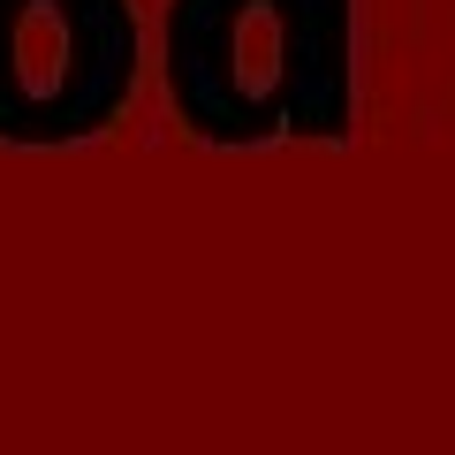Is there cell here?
I'll use <instances>...</instances> for the list:
<instances>
[{"instance_id": "cell-1", "label": "cell", "mask_w": 455, "mask_h": 455, "mask_svg": "<svg viewBox=\"0 0 455 455\" xmlns=\"http://www.w3.org/2000/svg\"><path fill=\"white\" fill-rule=\"evenodd\" d=\"M122 76V0H0V137H68L107 122Z\"/></svg>"}]
</instances>
